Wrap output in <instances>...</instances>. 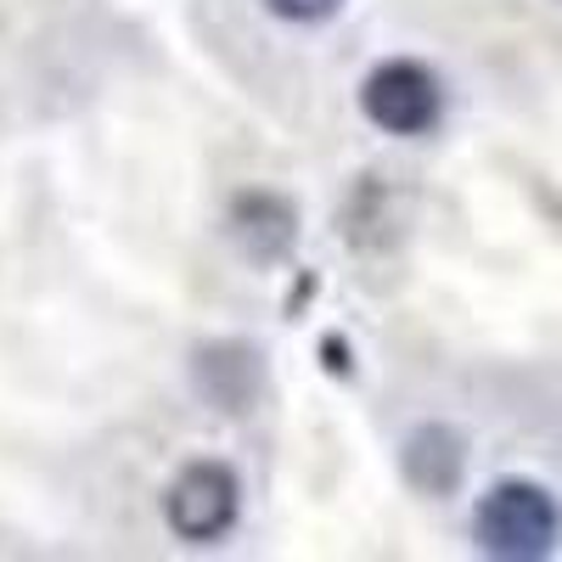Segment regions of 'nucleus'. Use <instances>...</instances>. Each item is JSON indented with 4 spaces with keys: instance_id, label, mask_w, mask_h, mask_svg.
I'll return each instance as SVG.
<instances>
[{
    "instance_id": "1",
    "label": "nucleus",
    "mask_w": 562,
    "mask_h": 562,
    "mask_svg": "<svg viewBox=\"0 0 562 562\" xmlns=\"http://www.w3.org/2000/svg\"><path fill=\"white\" fill-rule=\"evenodd\" d=\"M473 540L484 557H501V562H540L562 540V506L546 484L501 479L484 490L473 512Z\"/></svg>"
},
{
    "instance_id": "2",
    "label": "nucleus",
    "mask_w": 562,
    "mask_h": 562,
    "mask_svg": "<svg viewBox=\"0 0 562 562\" xmlns=\"http://www.w3.org/2000/svg\"><path fill=\"white\" fill-rule=\"evenodd\" d=\"M243 518V484L225 461H192L180 467L164 495V524L186 546H214Z\"/></svg>"
},
{
    "instance_id": "3",
    "label": "nucleus",
    "mask_w": 562,
    "mask_h": 562,
    "mask_svg": "<svg viewBox=\"0 0 562 562\" xmlns=\"http://www.w3.org/2000/svg\"><path fill=\"white\" fill-rule=\"evenodd\" d=\"M360 108H366L371 124L389 130V135H428L445 119V85H439L434 68L400 57V63H383V68L366 74Z\"/></svg>"
},
{
    "instance_id": "4",
    "label": "nucleus",
    "mask_w": 562,
    "mask_h": 562,
    "mask_svg": "<svg viewBox=\"0 0 562 562\" xmlns=\"http://www.w3.org/2000/svg\"><path fill=\"white\" fill-rule=\"evenodd\" d=\"M192 383L214 411H254L265 394V355L243 338L203 344L192 360Z\"/></svg>"
},
{
    "instance_id": "5",
    "label": "nucleus",
    "mask_w": 562,
    "mask_h": 562,
    "mask_svg": "<svg viewBox=\"0 0 562 562\" xmlns=\"http://www.w3.org/2000/svg\"><path fill=\"white\" fill-rule=\"evenodd\" d=\"M225 231L254 265H276L299 243V209L288 198H276V192H243L225 214Z\"/></svg>"
},
{
    "instance_id": "6",
    "label": "nucleus",
    "mask_w": 562,
    "mask_h": 562,
    "mask_svg": "<svg viewBox=\"0 0 562 562\" xmlns=\"http://www.w3.org/2000/svg\"><path fill=\"white\" fill-rule=\"evenodd\" d=\"M400 467H405L411 490L450 495L467 473V439L456 428H445V422H422V428H411V439L400 450Z\"/></svg>"
},
{
    "instance_id": "7",
    "label": "nucleus",
    "mask_w": 562,
    "mask_h": 562,
    "mask_svg": "<svg viewBox=\"0 0 562 562\" xmlns=\"http://www.w3.org/2000/svg\"><path fill=\"white\" fill-rule=\"evenodd\" d=\"M265 12H270V18H281V23L310 29V23L338 18V12H344V0H265Z\"/></svg>"
}]
</instances>
